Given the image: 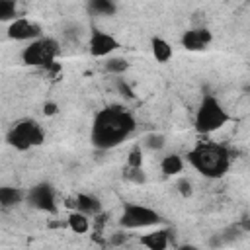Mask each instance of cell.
<instances>
[{
    "instance_id": "6da1fadb",
    "label": "cell",
    "mask_w": 250,
    "mask_h": 250,
    "mask_svg": "<svg viewBox=\"0 0 250 250\" xmlns=\"http://www.w3.org/2000/svg\"><path fill=\"white\" fill-rule=\"evenodd\" d=\"M137 129V119L123 105H107L94 115L90 143L100 150H109L127 141Z\"/></svg>"
},
{
    "instance_id": "7a4b0ae2",
    "label": "cell",
    "mask_w": 250,
    "mask_h": 250,
    "mask_svg": "<svg viewBox=\"0 0 250 250\" xmlns=\"http://www.w3.org/2000/svg\"><path fill=\"white\" fill-rule=\"evenodd\" d=\"M188 162L201 176L209 180H219L230 168V152L225 145H219V143H211V141L197 143L188 152Z\"/></svg>"
},
{
    "instance_id": "3957f363",
    "label": "cell",
    "mask_w": 250,
    "mask_h": 250,
    "mask_svg": "<svg viewBox=\"0 0 250 250\" xmlns=\"http://www.w3.org/2000/svg\"><path fill=\"white\" fill-rule=\"evenodd\" d=\"M230 121V113L223 107V104L215 96H203L195 109L193 127L199 135H211L225 127Z\"/></svg>"
},
{
    "instance_id": "277c9868",
    "label": "cell",
    "mask_w": 250,
    "mask_h": 250,
    "mask_svg": "<svg viewBox=\"0 0 250 250\" xmlns=\"http://www.w3.org/2000/svg\"><path fill=\"white\" fill-rule=\"evenodd\" d=\"M61 55V45L55 37H37L21 49V62L33 68H49Z\"/></svg>"
},
{
    "instance_id": "5b68a950",
    "label": "cell",
    "mask_w": 250,
    "mask_h": 250,
    "mask_svg": "<svg viewBox=\"0 0 250 250\" xmlns=\"http://www.w3.org/2000/svg\"><path fill=\"white\" fill-rule=\"evenodd\" d=\"M43 141H45L43 127L29 117L16 121L6 133V143L16 150H29L33 146L43 145Z\"/></svg>"
},
{
    "instance_id": "8992f818",
    "label": "cell",
    "mask_w": 250,
    "mask_h": 250,
    "mask_svg": "<svg viewBox=\"0 0 250 250\" xmlns=\"http://www.w3.org/2000/svg\"><path fill=\"white\" fill-rule=\"evenodd\" d=\"M162 223V217L156 209H150L141 203H127L123 207V213L119 217V227L125 230H139V229H150Z\"/></svg>"
},
{
    "instance_id": "52a82bcc",
    "label": "cell",
    "mask_w": 250,
    "mask_h": 250,
    "mask_svg": "<svg viewBox=\"0 0 250 250\" xmlns=\"http://www.w3.org/2000/svg\"><path fill=\"white\" fill-rule=\"evenodd\" d=\"M25 199L31 207L45 211V213H57V191L49 182H39L31 186L25 191Z\"/></svg>"
},
{
    "instance_id": "ba28073f",
    "label": "cell",
    "mask_w": 250,
    "mask_h": 250,
    "mask_svg": "<svg viewBox=\"0 0 250 250\" xmlns=\"http://www.w3.org/2000/svg\"><path fill=\"white\" fill-rule=\"evenodd\" d=\"M6 33H8V37H10L12 41H27V43H29V41L41 37V35H43V29H41V25H39L37 21H33V20L16 18V20L10 21Z\"/></svg>"
},
{
    "instance_id": "9c48e42d",
    "label": "cell",
    "mask_w": 250,
    "mask_h": 250,
    "mask_svg": "<svg viewBox=\"0 0 250 250\" xmlns=\"http://www.w3.org/2000/svg\"><path fill=\"white\" fill-rule=\"evenodd\" d=\"M121 47V43L107 31H102V29H94L92 35H90V41H88V51L92 57H109L113 51H117Z\"/></svg>"
},
{
    "instance_id": "30bf717a",
    "label": "cell",
    "mask_w": 250,
    "mask_h": 250,
    "mask_svg": "<svg viewBox=\"0 0 250 250\" xmlns=\"http://www.w3.org/2000/svg\"><path fill=\"white\" fill-rule=\"evenodd\" d=\"M182 47L186 51H203L213 41V33L207 27H191L182 33Z\"/></svg>"
},
{
    "instance_id": "8fae6325",
    "label": "cell",
    "mask_w": 250,
    "mask_h": 250,
    "mask_svg": "<svg viewBox=\"0 0 250 250\" xmlns=\"http://www.w3.org/2000/svg\"><path fill=\"white\" fill-rule=\"evenodd\" d=\"M170 234H172L170 229H154V230L143 234L139 238V242H141V246H145L148 250H166L170 246Z\"/></svg>"
},
{
    "instance_id": "7c38bea8",
    "label": "cell",
    "mask_w": 250,
    "mask_h": 250,
    "mask_svg": "<svg viewBox=\"0 0 250 250\" xmlns=\"http://www.w3.org/2000/svg\"><path fill=\"white\" fill-rule=\"evenodd\" d=\"M74 209L76 211H82L86 213L88 217H98L102 215V201L96 197V195H90V193H78L74 197Z\"/></svg>"
},
{
    "instance_id": "4fadbf2b",
    "label": "cell",
    "mask_w": 250,
    "mask_h": 250,
    "mask_svg": "<svg viewBox=\"0 0 250 250\" xmlns=\"http://www.w3.org/2000/svg\"><path fill=\"white\" fill-rule=\"evenodd\" d=\"M150 51H152V57L156 62H168L172 59V45L164 39V37H150Z\"/></svg>"
},
{
    "instance_id": "5bb4252c",
    "label": "cell",
    "mask_w": 250,
    "mask_h": 250,
    "mask_svg": "<svg viewBox=\"0 0 250 250\" xmlns=\"http://www.w3.org/2000/svg\"><path fill=\"white\" fill-rule=\"evenodd\" d=\"M25 199V191L14 186H0V207H16Z\"/></svg>"
},
{
    "instance_id": "9a60e30c",
    "label": "cell",
    "mask_w": 250,
    "mask_h": 250,
    "mask_svg": "<svg viewBox=\"0 0 250 250\" xmlns=\"http://www.w3.org/2000/svg\"><path fill=\"white\" fill-rule=\"evenodd\" d=\"M66 225L74 234H86L90 230V217L82 211H70L66 217Z\"/></svg>"
},
{
    "instance_id": "2e32d148",
    "label": "cell",
    "mask_w": 250,
    "mask_h": 250,
    "mask_svg": "<svg viewBox=\"0 0 250 250\" xmlns=\"http://www.w3.org/2000/svg\"><path fill=\"white\" fill-rule=\"evenodd\" d=\"M184 166H186L184 158L180 154H174V152L162 156V160H160V170L164 176H178L184 172Z\"/></svg>"
},
{
    "instance_id": "e0dca14e",
    "label": "cell",
    "mask_w": 250,
    "mask_h": 250,
    "mask_svg": "<svg viewBox=\"0 0 250 250\" xmlns=\"http://www.w3.org/2000/svg\"><path fill=\"white\" fill-rule=\"evenodd\" d=\"M90 12L98 16H115L117 14V2L115 0H88Z\"/></svg>"
},
{
    "instance_id": "ac0fdd59",
    "label": "cell",
    "mask_w": 250,
    "mask_h": 250,
    "mask_svg": "<svg viewBox=\"0 0 250 250\" xmlns=\"http://www.w3.org/2000/svg\"><path fill=\"white\" fill-rule=\"evenodd\" d=\"M127 68H129V62L121 57H109L104 62V70L109 72V74H123Z\"/></svg>"
},
{
    "instance_id": "d6986e66",
    "label": "cell",
    "mask_w": 250,
    "mask_h": 250,
    "mask_svg": "<svg viewBox=\"0 0 250 250\" xmlns=\"http://www.w3.org/2000/svg\"><path fill=\"white\" fill-rule=\"evenodd\" d=\"M18 16L16 0H0V21H12Z\"/></svg>"
},
{
    "instance_id": "ffe728a7",
    "label": "cell",
    "mask_w": 250,
    "mask_h": 250,
    "mask_svg": "<svg viewBox=\"0 0 250 250\" xmlns=\"http://www.w3.org/2000/svg\"><path fill=\"white\" fill-rule=\"evenodd\" d=\"M166 145V137L162 133H148L143 139V146H146L148 150H160Z\"/></svg>"
},
{
    "instance_id": "44dd1931",
    "label": "cell",
    "mask_w": 250,
    "mask_h": 250,
    "mask_svg": "<svg viewBox=\"0 0 250 250\" xmlns=\"http://www.w3.org/2000/svg\"><path fill=\"white\" fill-rule=\"evenodd\" d=\"M127 164H129V168H141L143 166V150H141V145H135L129 150Z\"/></svg>"
},
{
    "instance_id": "7402d4cb",
    "label": "cell",
    "mask_w": 250,
    "mask_h": 250,
    "mask_svg": "<svg viewBox=\"0 0 250 250\" xmlns=\"http://www.w3.org/2000/svg\"><path fill=\"white\" fill-rule=\"evenodd\" d=\"M176 188H178V191L182 193V197H189V195L193 193V189H191V182H189L188 178H182V180H178Z\"/></svg>"
},
{
    "instance_id": "603a6c76",
    "label": "cell",
    "mask_w": 250,
    "mask_h": 250,
    "mask_svg": "<svg viewBox=\"0 0 250 250\" xmlns=\"http://www.w3.org/2000/svg\"><path fill=\"white\" fill-rule=\"evenodd\" d=\"M117 88H119V92H121V96H125V98H129V100H135V92L129 88V84L127 82H123L121 78L117 80Z\"/></svg>"
},
{
    "instance_id": "cb8c5ba5",
    "label": "cell",
    "mask_w": 250,
    "mask_h": 250,
    "mask_svg": "<svg viewBox=\"0 0 250 250\" xmlns=\"http://www.w3.org/2000/svg\"><path fill=\"white\" fill-rule=\"evenodd\" d=\"M59 111V105L55 104V102H47L45 105H43V113L45 115H55Z\"/></svg>"
}]
</instances>
